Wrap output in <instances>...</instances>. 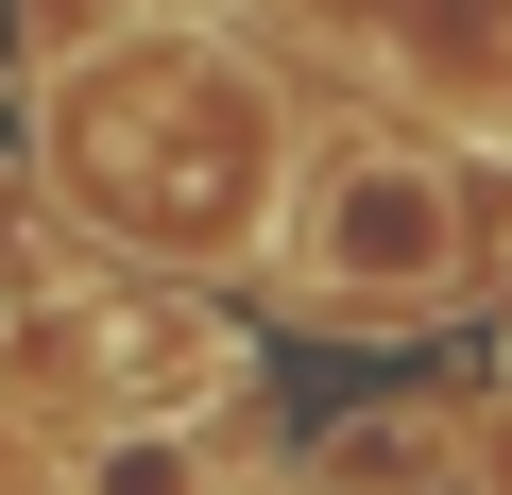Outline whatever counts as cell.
<instances>
[{"label": "cell", "mask_w": 512, "mask_h": 495, "mask_svg": "<svg viewBox=\"0 0 512 495\" xmlns=\"http://www.w3.org/2000/svg\"><path fill=\"white\" fill-rule=\"evenodd\" d=\"M274 239H291V291H308L325 325H427V308L478 274V222H461V188H444L410 137H342Z\"/></svg>", "instance_id": "cell-2"}, {"label": "cell", "mask_w": 512, "mask_h": 495, "mask_svg": "<svg viewBox=\"0 0 512 495\" xmlns=\"http://www.w3.org/2000/svg\"><path fill=\"white\" fill-rule=\"evenodd\" d=\"M52 171L86 205L103 257L137 274H205L239 239H274V171H291V120L256 69H222L205 35H120L103 69H69L52 103Z\"/></svg>", "instance_id": "cell-1"}]
</instances>
